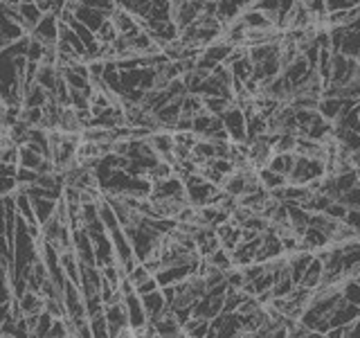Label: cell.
<instances>
[{"mask_svg": "<svg viewBox=\"0 0 360 338\" xmlns=\"http://www.w3.org/2000/svg\"><path fill=\"white\" fill-rule=\"evenodd\" d=\"M90 332H93V338H112L110 334V327H108V320L106 315H95V318H90Z\"/></svg>", "mask_w": 360, "mask_h": 338, "instance_id": "obj_16", "label": "cell"}, {"mask_svg": "<svg viewBox=\"0 0 360 338\" xmlns=\"http://www.w3.org/2000/svg\"><path fill=\"white\" fill-rule=\"evenodd\" d=\"M340 293H342V298L347 302H352L356 304V307H360V282L358 280H347L340 284Z\"/></svg>", "mask_w": 360, "mask_h": 338, "instance_id": "obj_15", "label": "cell"}, {"mask_svg": "<svg viewBox=\"0 0 360 338\" xmlns=\"http://www.w3.org/2000/svg\"><path fill=\"white\" fill-rule=\"evenodd\" d=\"M0 338H7V336H0Z\"/></svg>", "mask_w": 360, "mask_h": 338, "instance_id": "obj_17", "label": "cell"}, {"mask_svg": "<svg viewBox=\"0 0 360 338\" xmlns=\"http://www.w3.org/2000/svg\"><path fill=\"white\" fill-rule=\"evenodd\" d=\"M16 210H18V217L27 225H41L39 217H37V210H34V201L25 189L16 192Z\"/></svg>", "mask_w": 360, "mask_h": 338, "instance_id": "obj_8", "label": "cell"}, {"mask_svg": "<svg viewBox=\"0 0 360 338\" xmlns=\"http://www.w3.org/2000/svg\"><path fill=\"white\" fill-rule=\"evenodd\" d=\"M210 320H196V318H189L185 323V334L189 338H207L210 336Z\"/></svg>", "mask_w": 360, "mask_h": 338, "instance_id": "obj_14", "label": "cell"}, {"mask_svg": "<svg viewBox=\"0 0 360 338\" xmlns=\"http://www.w3.org/2000/svg\"><path fill=\"white\" fill-rule=\"evenodd\" d=\"M61 266H63V273H65L68 280L75 282V284L82 282V262L77 259L75 251H68V253L61 255Z\"/></svg>", "mask_w": 360, "mask_h": 338, "instance_id": "obj_11", "label": "cell"}, {"mask_svg": "<svg viewBox=\"0 0 360 338\" xmlns=\"http://www.w3.org/2000/svg\"><path fill=\"white\" fill-rule=\"evenodd\" d=\"M34 210H37V217H39V223L45 225L48 221H52L56 217V203L59 201H52V199H34Z\"/></svg>", "mask_w": 360, "mask_h": 338, "instance_id": "obj_13", "label": "cell"}, {"mask_svg": "<svg viewBox=\"0 0 360 338\" xmlns=\"http://www.w3.org/2000/svg\"><path fill=\"white\" fill-rule=\"evenodd\" d=\"M140 298H142V302H144V311H146V315H149V320H151V323L158 320L162 313H167L169 309H172V307H169V300H167V296H165V291H162V289L149 293V296H140Z\"/></svg>", "mask_w": 360, "mask_h": 338, "instance_id": "obj_6", "label": "cell"}, {"mask_svg": "<svg viewBox=\"0 0 360 338\" xmlns=\"http://www.w3.org/2000/svg\"><path fill=\"white\" fill-rule=\"evenodd\" d=\"M124 307H127V313H129V323H131V330L133 332H140L144 330L146 325H151L149 315L144 311V302L138 293H129V296H124Z\"/></svg>", "mask_w": 360, "mask_h": 338, "instance_id": "obj_4", "label": "cell"}, {"mask_svg": "<svg viewBox=\"0 0 360 338\" xmlns=\"http://www.w3.org/2000/svg\"><path fill=\"white\" fill-rule=\"evenodd\" d=\"M228 291L230 287L225 284V287H219V289H212L205 298H202L194 311H191V318H196V320H214V318H219V315L225 311V298H228Z\"/></svg>", "mask_w": 360, "mask_h": 338, "instance_id": "obj_2", "label": "cell"}, {"mask_svg": "<svg viewBox=\"0 0 360 338\" xmlns=\"http://www.w3.org/2000/svg\"><path fill=\"white\" fill-rule=\"evenodd\" d=\"M358 282H360V277H358Z\"/></svg>", "mask_w": 360, "mask_h": 338, "instance_id": "obj_18", "label": "cell"}, {"mask_svg": "<svg viewBox=\"0 0 360 338\" xmlns=\"http://www.w3.org/2000/svg\"><path fill=\"white\" fill-rule=\"evenodd\" d=\"M295 161H297V154H275L268 167L273 169V172L288 178L290 172H292V167H295Z\"/></svg>", "mask_w": 360, "mask_h": 338, "instance_id": "obj_12", "label": "cell"}, {"mask_svg": "<svg viewBox=\"0 0 360 338\" xmlns=\"http://www.w3.org/2000/svg\"><path fill=\"white\" fill-rule=\"evenodd\" d=\"M259 183H262V187L266 192H270V194H273V192H277V189L288 185V178L277 174V172H273L270 167H264V169H259Z\"/></svg>", "mask_w": 360, "mask_h": 338, "instance_id": "obj_10", "label": "cell"}, {"mask_svg": "<svg viewBox=\"0 0 360 338\" xmlns=\"http://www.w3.org/2000/svg\"><path fill=\"white\" fill-rule=\"evenodd\" d=\"M45 296H41V293L37 291H27L25 296L18 298V304H20V311L25 318H34V315H41L45 311Z\"/></svg>", "mask_w": 360, "mask_h": 338, "instance_id": "obj_7", "label": "cell"}, {"mask_svg": "<svg viewBox=\"0 0 360 338\" xmlns=\"http://www.w3.org/2000/svg\"><path fill=\"white\" fill-rule=\"evenodd\" d=\"M104 315H106V320H108L112 338H117L122 332L131 330L129 313H127V307H124V302H117V304H110V307H106Z\"/></svg>", "mask_w": 360, "mask_h": 338, "instance_id": "obj_5", "label": "cell"}, {"mask_svg": "<svg viewBox=\"0 0 360 338\" xmlns=\"http://www.w3.org/2000/svg\"><path fill=\"white\" fill-rule=\"evenodd\" d=\"M72 251L77 259L82 262V266H97V255H95V246L86 228H72Z\"/></svg>", "mask_w": 360, "mask_h": 338, "instance_id": "obj_3", "label": "cell"}, {"mask_svg": "<svg viewBox=\"0 0 360 338\" xmlns=\"http://www.w3.org/2000/svg\"><path fill=\"white\" fill-rule=\"evenodd\" d=\"M313 259H315V253H309V251H300V253H295V255H290V257H288L290 275H292V280L297 282V284L302 282L304 273L309 270V266L313 264Z\"/></svg>", "mask_w": 360, "mask_h": 338, "instance_id": "obj_9", "label": "cell"}, {"mask_svg": "<svg viewBox=\"0 0 360 338\" xmlns=\"http://www.w3.org/2000/svg\"><path fill=\"white\" fill-rule=\"evenodd\" d=\"M329 176V169H326V158H307V156H297L295 167L288 176V185H311L313 180H320Z\"/></svg>", "mask_w": 360, "mask_h": 338, "instance_id": "obj_1", "label": "cell"}]
</instances>
